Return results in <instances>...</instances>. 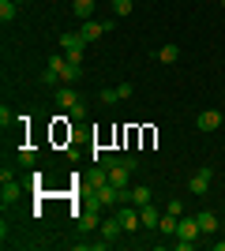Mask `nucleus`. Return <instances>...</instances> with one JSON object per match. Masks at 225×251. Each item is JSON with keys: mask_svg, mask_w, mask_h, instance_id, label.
<instances>
[{"mask_svg": "<svg viewBox=\"0 0 225 251\" xmlns=\"http://www.w3.org/2000/svg\"><path fill=\"white\" fill-rule=\"evenodd\" d=\"M199 236H203L199 221H195V218H180V225H176V248H180V251H192Z\"/></svg>", "mask_w": 225, "mask_h": 251, "instance_id": "f257e3e1", "label": "nucleus"}, {"mask_svg": "<svg viewBox=\"0 0 225 251\" xmlns=\"http://www.w3.org/2000/svg\"><path fill=\"white\" fill-rule=\"evenodd\" d=\"M94 195H98V206H113V210H117L120 202H128V188H113V184L94 188Z\"/></svg>", "mask_w": 225, "mask_h": 251, "instance_id": "f03ea898", "label": "nucleus"}, {"mask_svg": "<svg viewBox=\"0 0 225 251\" xmlns=\"http://www.w3.org/2000/svg\"><path fill=\"white\" fill-rule=\"evenodd\" d=\"M60 49H64L75 64H79V60H83V49H86V38H83L79 30H64V34H60Z\"/></svg>", "mask_w": 225, "mask_h": 251, "instance_id": "7ed1b4c3", "label": "nucleus"}, {"mask_svg": "<svg viewBox=\"0 0 225 251\" xmlns=\"http://www.w3.org/2000/svg\"><path fill=\"white\" fill-rule=\"evenodd\" d=\"M0 180H4V184H0V202L8 206V202H15V199L23 195V184H19L15 176H11L8 169H4V176H0Z\"/></svg>", "mask_w": 225, "mask_h": 251, "instance_id": "20e7f679", "label": "nucleus"}, {"mask_svg": "<svg viewBox=\"0 0 225 251\" xmlns=\"http://www.w3.org/2000/svg\"><path fill=\"white\" fill-rule=\"evenodd\" d=\"M105 173H109V184H113V188H128V176L135 173V169H128V165H124V161L117 157V161H113Z\"/></svg>", "mask_w": 225, "mask_h": 251, "instance_id": "39448f33", "label": "nucleus"}, {"mask_svg": "<svg viewBox=\"0 0 225 251\" xmlns=\"http://www.w3.org/2000/svg\"><path fill=\"white\" fill-rule=\"evenodd\" d=\"M195 127H199V131H218V127H222V113H218V109H203V113L195 116Z\"/></svg>", "mask_w": 225, "mask_h": 251, "instance_id": "423d86ee", "label": "nucleus"}, {"mask_svg": "<svg viewBox=\"0 0 225 251\" xmlns=\"http://www.w3.org/2000/svg\"><path fill=\"white\" fill-rule=\"evenodd\" d=\"M210 180H214V169H199L192 180H188V188H192V195H206V188H210Z\"/></svg>", "mask_w": 225, "mask_h": 251, "instance_id": "0eeeda50", "label": "nucleus"}, {"mask_svg": "<svg viewBox=\"0 0 225 251\" xmlns=\"http://www.w3.org/2000/svg\"><path fill=\"white\" fill-rule=\"evenodd\" d=\"M105 30H113V23H94V19H83V26H79V34H83L86 42H98Z\"/></svg>", "mask_w": 225, "mask_h": 251, "instance_id": "6e6552de", "label": "nucleus"}, {"mask_svg": "<svg viewBox=\"0 0 225 251\" xmlns=\"http://www.w3.org/2000/svg\"><path fill=\"white\" fill-rule=\"evenodd\" d=\"M165 210H158L154 202H147V206H139V218H143V229H158V221Z\"/></svg>", "mask_w": 225, "mask_h": 251, "instance_id": "1a4fd4ad", "label": "nucleus"}, {"mask_svg": "<svg viewBox=\"0 0 225 251\" xmlns=\"http://www.w3.org/2000/svg\"><path fill=\"white\" fill-rule=\"evenodd\" d=\"M98 225H101V210H83V214H79V232H94Z\"/></svg>", "mask_w": 225, "mask_h": 251, "instance_id": "9d476101", "label": "nucleus"}, {"mask_svg": "<svg viewBox=\"0 0 225 251\" xmlns=\"http://www.w3.org/2000/svg\"><path fill=\"white\" fill-rule=\"evenodd\" d=\"M101 236H105L109 244H113V240H120V236H124V225H120V221H117V214H113V218H105V221H101Z\"/></svg>", "mask_w": 225, "mask_h": 251, "instance_id": "9b49d317", "label": "nucleus"}, {"mask_svg": "<svg viewBox=\"0 0 225 251\" xmlns=\"http://www.w3.org/2000/svg\"><path fill=\"white\" fill-rule=\"evenodd\" d=\"M176 225H180V218L165 210V214H161V221H158V232H161V236H176Z\"/></svg>", "mask_w": 225, "mask_h": 251, "instance_id": "f8f14e48", "label": "nucleus"}, {"mask_svg": "<svg viewBox=\"0 0 225 251\" xmlns=\"http://www.w3.org/2000/svg\"><path fill=\"white\" fill-rule=\"evenodd\" d=\"M128 202H131V206H147V202H150V188H147V184L128 188Z\"/></svg>", "mask_w": 225, "mask_h": 251, "instance_id": "ddd939ff", "label": "nucleus"}, {"mask_svg": "<svg viewBox=\"0 0 225 251\" xmlns=\"http://www.w3.org/2000/svg\"><path fill=\"white\" fill-rule=\"evenodd\" d=\"M195 221H199V229H203V232H218V218L210 214V210H199Z\"/></svg>", "mask_w": 225, "mask_h": 251, "instance_id": "4468645a", "label": "nucleus"}, {"mask_svg": "<svg viewBox=\"0 0 225 251\" xmlns=\"http://www.w3.org/2000/svg\"><path fill=\"white\" fill-rule=\"evenodd\" d=\"M75 101H79V98H75L72 83H64V90H56V105H60V109H72Z\"/></svg>", "mask_w": 225, "mask_h": 251, "instance_id": "2eb2a0df", "label": "nucleus"}, {"mask_svg": "<svg viewBox=\"0 0 225 251\" xmlns=\"http://www.w3.org/2000/svg\"><path fill=\"white\" fill-rule=\"evenodd\" d=\"M79 75H83V68H79V64H75L72 56H68V64H64V68H60V79H64V83H75Z\"/></svg>", "mask_w": 225, "mask_h": 251, "instance_id": "dca6fc26", "label": "nucleus"}, {"mask_svg": "<svg viewBox=\"0 0 225 251\" xmlns=\"http://www.w3.org/2000/svg\"><path fill=\"white\" fill-rule=\"evenodd\" d=\"M94 4H98V0H75L72 8H75V15H79V19H94Z\"/></svg>", "mask_w": 225, "mask_h": 251, "instance_id": "f3484780", "label": "nucleus"}, {"mask_svg": "<svg viewBox=\"0 0 225 251\" xmlns=\"http://www.w3.org/2000/svg\"><path fill=\"white\" fill-rule=\"evenodd\" d=\"M158 60L161 64H176V60H180V49H176V45H161V49H158Z\"/></svg>", "mask_w": 225, "mask_h": 251, "instance_id": "a211bd4d", "label": "nucleus"}, {"mask_svg": "<svg viewBox=\"0 0 225 251\" xmlns=\"http://www.w3.org/2000/svg\"><path fill=\"white\" fill-rule=\"evenodd\" d=\"M15 15H19V4H15V0H0V19L11 23Z\"/></svg>", "mask_w": 225, "mask_h": 251, "instance_id": "6ab92c4d", "label": "nucleus"}, {"mask_svg": "<svg viewBox=\"0 0 225 251\" xmlns=\"http://www.w3.org/2000/svg\"><path fill=\"white\" fill-rule=\"evenodd\" d=\"M98 101H101V105H117L120 90H117V86H105V90H98Z\"/></svg>", "mask_w": 225, "mask_h": 251, "instance_id": "aec40b11", "label": "nucleus"}, {"mask_svg": "<svg viewBox=\"0 0 225 251\" xmlns=\"http://www.w3.org/2000/svg\"><path fill=\"white\" fill-rule=\"evenodd\" d=\"M42 83H45V86H56V83H64V79H60V72L45 68V72H42Z\"/></svg>", "mask_w": 225, "mask_h": 251, "instance_id": "412c9836", "label": "nucleus"}, {"mask_svg": "<svg viewBox=\"0 0 225 251\" xmlns=\"http://www.w3.org/2000/svg\"><path fill=\"white\" fill-rule=\"evenodd\" d=\"M113 11L117 15H131V0H113Z\"/></svg>", "mask_w": 225, "mask_h": 251, "instance_id": "4be33fe9", "label": "nucleus"}, {"mask_svg": "<svg viewBox=\"0 0 225 251\" xmlns=\"http://www.w3.org/2000/svg\"><path fill=\"white\" fill-rule=\"evenodd\" d=\"M165 210H169V214H176V218H184V202H180V199H169V206H165Z\"/></svg>", "mask_w": 225, "mask_h": 251, "instance_id": "5701e85b", "label": "nucleus"}, {"mask_svg": "<svg viewBox=\"0 0 225 251\" xmlns=\"http://www.w3.org/2000/svg\"><path fill=\"white\" fill-rule=\"evenodd\" d=\"M83 116H86V105L75 101V105H72V120H83Z\"/></svg>", "mask_w": 225, "mask_h": 251, "instance_id": "b1692460", "label": "nucleus"}, {"mask_svg": "<svg viewBox=\"0 0 225 251\" xmlns=\"http://www.w3.org/2000/svg\"><path fill=\"white\" fill-rule=\"evenodd\" d=\"M19 161H23V165H34V150L23 147V150H19Z\"/></svg>", "mask_w": 225, "mask_h": 251, "instance_id": "393cba45", "label": "nucleus"}, {"mask_svg": "<svg viewBox=\"0 0 225 251\" xmlns=\"http://www.w3.org/2000/svg\"><path fill=\"white\" fill-rule=\"evenodd\" d=\"M11 120H15V116H11V109H8V105H0V124L8 127V124H11Z\"/></svg>", "mask_w": 225, "mask_h": 251, "instance_id": "a878e982", "label": "nucleus"}, {"mask_svg": "<svg viewBox=\"0 0 225 251\" xmlns=\"http://www.w3.org/2000/svg\"><path fill=\"white\" fill-rule=\"evenodd\" d=\"M214 251H225V240H214Z\"/></svg>", "mask_w": 225, "mask_h": 251, "instance_id": "bb28decb", "label": "nucleus"}, {"mask_svg": "<svg viewBox=\"0 0 225 251\" xmlns=\"http://www.w3.org/2000/svg\"><path fill=\"white\" fill-rule=\"evenodd\" d=\"M15 4H23V0H15Z\"/></svg>", "mask_w": 225, "mask_h": 251, "instance_id": "cd10ccee", "label": "nucleus"}, {"mask_svg": "<svg viewBox=\"0 0 225 251\" xmlns=\"http://www.w3.org/2000/svg\"><path fill=\"white\" fill-rule=\"evenodd\" d=\"M222 8H225V0H222Z\"/></svg>", "mask_w": 225, "mask_h": 251, "instance_id": "c85d7f7f", "label": "nucleus"}, {"mask_svg": "<svg viewBox=\"0 0 225 251\" xmlns=\"http://www.w3.org/2000/svg\"><path fill=\"white\" fill-rule=\"evenodd\" d=\"M98 4H101V0H98Z\"/></svg>", "mask_w": 225, "mask_h": 251, "instance_id": "c756f323", "label": "nucleus"}]
</instances>
